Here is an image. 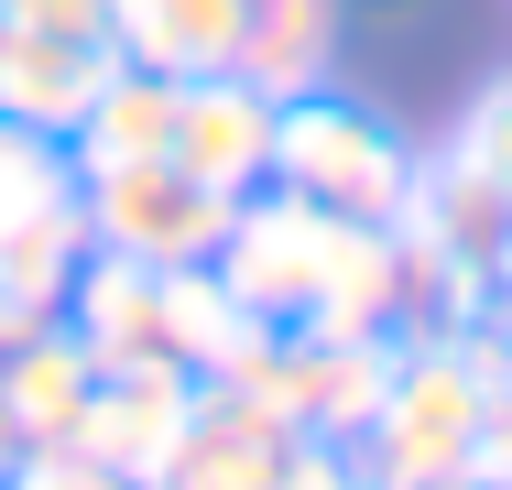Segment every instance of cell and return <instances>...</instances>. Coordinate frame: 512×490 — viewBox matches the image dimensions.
Wrapping results in <instances>:
<instances>
[{
	"label": "cell",
	"mask_w": 512,
	"mask_h": 490,
	"mask_svg": "<svg viewBox=\"0 0 512 490\" xmlns=\"http://www.w3.org/2000/svg\"><path fill=\"white\" fill-rule=\"evenodd\" d=\"M218 284L284 338H382V316L404 305V251L393 229H360V218H327L306 196L262 186L229 207Z\"/></svg>",
	"instance_id": "1"
},
{
	"label": "cell",
	"mask_w": 512,
	"mask_h": 490,
	"mask_svg": "<svg viewBox=\"0 0 512 490\" xmlns=\"http://www.w3.org/2000/svg\"><path fill=\"white\" fill-rule=\"evenodd\" d=\"M502 382H512L502 338H425V349H393V382L371 403V458H360V469H469ZM469 480H480V469H469Z\"/></svg>",
	"instance_id": "2"
},
{
	"label": "cell",
	"mask_w": 512,
	"mask_h": 490,
	"mask_svg": "<svg viewBox=\"0 0 512 490\" xmlns=\"http://www.w3.org/2000/svg\"><path fill=\"white\" fill-rule=\"evenodd\" d=\"M273 186L327 207V218L393 229V218H404V186H414V153L371 120V109L306 88V98H284V120H273Z\"/></svg>",
	"instance_id": "3"
},
{
	"label": "cell",
	"mask_w": 512,
	"mask_h": 490,
	"mask_svg": "<svg viewBox=\"0 0 512 490\" xmlns=\"http://www.w3.org/2000/svg\"><path fill=\"white\" fill-rule=\"evenodd\" d=\"M393 251H404L414 284H436L447 305H480L491 273H502V251H512V175L480 164V153L414 164L404 218H393Z\"/></svg>",
	"instance_id": "4"
},
{
	"label": "cell",
	"mask_w": 512,
	"mask_h": 490,
	"mask_svg": "<svg viewBox=\"0 0 512 490\" xmlns=\"http://www.w3.org/2000/svg\"><path fill=\"white\" fill-rule=\"evenodd\" d=\"M229 207L240 196L197 186L186 164H109V175H77V218H88V251H120L142 273H186V262H218L229 240Z\"/></svg>",
	"instance_id": "5"
},
{
	"label": "cell",
	"mask_w": 512,
	"mask_h": 490,
	"mask_svg": "<svg viewBox=\"0 0 512 490\" xmlns=\"http://www.w3.org/2000/svg\"><path fill=\"white\" fill-rule=\"evenodd\" d=\"M273 120L284 98L251 88V77H175V131H164V164H186L218 196H262L273 186Z\"/></svg>",
	"instance_id": "6"
},
{
	"label": "cell",
	"mask_w": 512,
	"mask_h": 490,
	"mask_svg": "<svg viewBox=\"0 0 512 490\" xmlns=\"http://www.w3.org/2000/svg\"><path fill=\"white\" fill-rule=\"evenodd\" d=\"M186 414H197V382L175 360H131V371H99V392H88V414H77L66 447H88L99 469H120L131 490H153V469L186 436Z\"/></svg>",
	"instance_id": "7"
},
{
	"label": "cell",
	"mask_w": 512,
	"mask_h": 490,
	"mask_svg": "<svg viewBox=\"0 0 512 490\" xmlns=\"http://www.w3.org/2000/svg\"><path fill=\"white\" fill-rule=\"evenodd\" d=\"M284 458H295V425H273L251 403H229L218 382H197V414H186L175 458L153 469V490H273Z\"/></svg>",
	"instance_id": "8"
},
{
	"label": "cell",
	"mask_w": 512,
	"mask_h": 490,
	"mask_svg": "<svg viewBox=\"0 0 512 490\" xmlns=\"http://www.w3.org/2000/svg\"><path fill=\"white\" fill-rule=\"evenodd\" d=\"M109 44H77V33H33V22H0V120L66 142L88 120V98L109 88Z\"/></svg>",
	"instance_id": "9"
},
{
	"label": "cell",
	"mask_w": 512,
	"mask_h": 490,
	"mask_svg": "<svg viewBox=\"0 0 512 490\" xmlns=\"http://www.w3.org/2000/svg\"><path fill=\"white\" fill-rule=\"evenodd\" d=\"M55 316H66V338H77L99 371L175 360V349H164V273H142V262H120V251H88Z\"/></svg>",
	"instance_id": "10"
},
{
	"label": "cell",
	"mask_w": 512,
	"mask_h": 490,
	"mask_svg": "<svg viewBox=\"0 0 512 490\" xmlns=\"http://www.w3.org/2000/svg\"><path fill=\"white\" fill-rule=\"evenodd\" d=\"M109 55L153 77H218L240 66V0H109Z\"/></svg>",
	"instance_id": "11"
},
{
	"label": "cell",
	"mask_w": 512,
	"mask_h": 490,
	"mask_svg": "<svg viewBox=\"0 0 512 490\" xmlns=\"http://www.w3.org/2000/svg\"><path fill=\"white\" fill-rule=\"evenodd\" d=\"M88 392H99V360L66 327H33L22 349H0V403H11L22 447H66L77 414H88Z\"/></svg>",
	"instance_id": "12"
},
{
	"label": "cell",
	"mask_w": 512,
	"mask_h": 490,
	"mask_svg": "<svg viewBox=\"0 0 512 490\" xmlns=\"http://www.w3.org/2000/svg\"><path fill=\"white\" fill-rule=\"evenodd\" d=\"M262 338H273V327H262L240 294L218 284V262H186V273H164V349H175V371H186V382H218V371H240Z\"/></svg>",
	"instance_id": "13"
},
{
	"label": "cell",
	"mask_w": 512,
	"mask_h": 490,
	"mask_svg": "<svg viewBox=\"0 0 512 490\" xmlns=\"http://www.w3.org/2000/svg\"><path fill=\"white\" fill-rule=\"evenodd\" d=\"M327 55H338V0H240V66L229 77L306 98L327 88Z\"/></svg>",
	"instance_id": "14"
},
{
	"label": "cell",
	"mask_w": 512,
	"mask_h": 490,
	"mask_svg": "<svg viewBox=\"0 0 512 490\" xmlns=\"http://www.w3.org/2000/svg\"><path fill=\"white\" fill-rule=\"evenodd\" d=\"M164 131H175V77H153V66H109V88L88 98V120H77L66 142H77V175H109V164H153Z\"/></svg>",
	"instance_id": "15"
},
{
	"label": "cell",
	"mask_w": 512,
	"mask_h": 490,
	"mask_svg": "<svg viewBox=\"0 0 512 490\" xmlns=\"http://www.w3.org/2000/svg\"><path fill=\"white\" fill-rule=\"evenodd\" d=\"M77 262H88V218H77V196H66V207H44V218H22V229H0V294H22L33 316H55V305H66Z\"/></svg>",
	"instance_id": "16"
},
{
	"label": "cell",
	"mask_w": 512,
	"mask_h": 490,
	"mask_svg": "<svg viewBox=\"0 0 512 490\" xmlns=\"http://www.w3.org/2000/svg\"><path fill=\"white\" fill-rule=\"evenodd\" d=\"M66 196H77V164H66L44 131L0 120V229H22V218H44V207H66Z\"/></svg>",
	"instance_id": "17"
},
{
	"label": "cell",
	"mask_w": 512,
	"mask_h": 490,
	"mask_svg": "<svg viewBox=\"0 0 512 490\" xmlns=\"http://www.w3.org/2000/svg\"><path fill=\"white\" fill-rule=\"evenodd\" d=\"M0 490H131V480L99 469L88 447H22V458L0 469Z\"/></svg>",
	"instance_id": "18"
},
{
	"label": "cell",
	"mask_w": 512,
	"mask_h": 490,
	"mask_svg": "<svg viewBox=\"0 0 512 490\" xmlns=\"http://www.w3.org/2000/svg\"><path fill=\"white\" fill-rule=\"evenodd\" d=\"M0 22H33V33H77V44H109V0H0Z\"/></svg>",
	"instance_id": "19"
},
{
	"label": "cell",
	"mask_w": 512,
	"mask_h": 490,
	"mask_svg": "<svg viewBox=\"0 0 512 490\" xmlns=\"http://www.w3.org/2000/svg\"><path fill=\"white\" fill-rule=\"evenodd\" d=\"M458 153H480V164H502V175H512V77H491V88H480L469 131H458Z\"/></svg>",
	"instance_id": "20"
},
{
	"label": "cell",
	"mask_w": 512,
	"mask_h": 490,
	"mask_svg": "<svg viewBox=\"0 0 512 490\" xmlns=\"http://www.w3.org/2000/svg\"><path fill=\"white\" fill-rule=\"evenodd\" d=\"M273 490H371V480H360V458H338L327 436H295V458H284Z\"/></svg>",
	"instance_id": "21"
},
{
	"label": "cell",
	"mask_w": 512,
	"mask_h": 490,
	"mask_svg": "<svg viewBox=\"0 0 512 490\" xmlns=\"http://www.w3.org/2000/svg\"><path fill=\"white\" fill-rule=\"evenodd\" d=\"M469 469H480V490H512V382L491 392V425H480V458Z\"/></svg>",
	"instance_id": "22"
},
{
	"label": "cell",
	"mask_w": 512,
	"mask_h": 490,
	"mask_svg": "<svg viewBox=\"0 0 512 490\" xmlns=\"http://www.w3.org/2000/svg\"><path fill=\"white\" fill-rule=\"evenodd\" d=\"M371 490H480L469 469H360Z\"/></svg>",
	"instance_id": "23"
},
{
	"label": "cell",
	"mask_w": 512,
	"mask_h": 490,
	"mask_svg": "<svg viewBox=\"0 0 512 490\" xmlns=\"http://www.w3.org/2000/svg\"><path fill=\"white\" fill-rule=\"evenodd\" d=\"M33 327H55V316H33V305H22V294H0V349H22V338H33Z\"/></svg>",
	"instance_id": "24"
},
{
	"label": "cell",
	"mask_w": 512,
	"mask_h": 490,
	"mask_svg": "<svg viewBox=\"0 0 512 490\" xmlns=\"http://www.w3.org/2000/svg\"><path fill=\"white\" fill-rule=\"evenodd\" d=\"M11 458H22V425H11V403H0V469H11Z\"/></svg>",
	"instance_id": "25"
},
{
	"label": "cell",
	"mask_w": 512,
	"mask_h": 490,
	"mask_svg": "<svg viewBox=\"0 0 512 490\" xmlns=\"http://www.w3.org/2000/svg\"><path fill=\"white\" fill-rule=\"evenodd\" d=\"M502 371H512V327H502Z\"/></svg>",
	"instance_id": "26"
}]
</instances>
